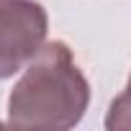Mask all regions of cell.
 <instances>
[{
	"label": "cell",
	"instance_id": "cell-1",
	"mask_svg": "<svg viewBox=\"0 0 131 131\" xmlns=\"http://www.w3.org/2000/svg\"><path fill=\"white\" fill-rule=\"evenodd\" d=\"M90 85L64 41H49L28 62L8 98V123L16 128L62 131L82 121Z\"/></svg>",
	"mask_w": 131,
	"mask_h": 131
},
{
	"label": "cell",
	"instance_id": "cell-2",
	"mask_svg": "<svg viewBox=\"0 0 131 131\" xmlns=\"http://www.w3.org/2000/svg\"><path fill=\"white\" fill-rule=\"evenodd\" d=\"M46 10L36 0H0V80L23 70L46 44Z\"/></svg>",
	"mask_w": 131,
	"mask_h": 131
},
{
	"label": "cell",
	"instance_id": "cell-3",
	"mask_svg": "<svg viewBox=\"0 0 131 131\" xmlns=\"http://www.w3.org/2000/svg\"><path fill=\"white\" fill-rule=\"evenodd\" d=\"M105 128L108 131H131V77L126 90L111 103L108 116H105Z\"/></svg>",
	"mask_w": 131,
	"mask_h": 131
}]
</instances>
